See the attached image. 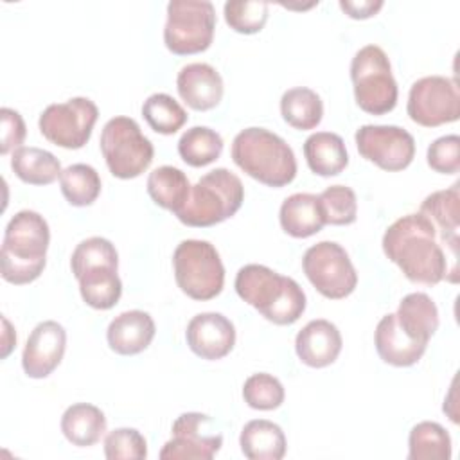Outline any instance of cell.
Instances as JSON below:
<instances>
[{
    "instance_id": "cell-1",
    "label": "cell",
    "mask_w": 460,
    "mask_h": 460,
    "mask_svg": "<svg viewBox=\"0 0 460 460\" xmlns=\"http://www.w3.org/2000/svg\"><path fill=\"white\" fill-rule=\"evenodd\" d=\"M383 252L413 284L435 286L447 277V257L433 225L420 212L395 219L383 235Z\"/></svg>"
},
{
    "instance_id": "cell-2",
    "label": "cell",
    "mask_w": 460,
    "mask_h": 460,
    "mask_svg": "<svg viewBox=\"0 0 460 460\" xmlns=\"http://www.w3.org/2000/svg\"><path fill=\"white\" fill-rule=\"evenodd\" d=\"M49 243L50 230L41 214L34 210L16 212L4 232L2 279L16 286L36 280L45 270Z\"/></svg>"
},
{
    "instance_id": "cell-3",
    "label": "cell",
    "mask_w": 460,
    "mask_h": 460,
    "mask_svg": "<svg viewBox=\"0 0 460 460\" xmlns=\"http://www.w3.org/2000/svg\"><path fill=\"white\" fill-rule=\"evenodd\" d=\"M234 288L241 300L277 325H291L305 311V293L298 282L262 264L243 266Z\"/></svg>"
},
{
    "instance_id": "cell-4",
    "label": "cell",
    "mask_w": 460,
    "mask_h": 460,
    "mask_svg": "<svg viewBox=\"0 0 460 460\" xmlns=\"http://www.w3.org/2000/svg\"><path fill=\"white\" fill-rule=\"evenodd\" d=\"M232 160L253 180L280 189L296 176V158L291 146L266 128H246L232 142Z\"/></svg>"
},
{
    "instance_id": "cell-5",
    "label": "cell",
    "mask_w": 460,
    "mask_h": 460,
    "mask_svg": "<svg viewBox=\"0 0 460 460\" xmlns=\"http://www.w3.org/2000/svg\"><path fill=\"white\" fill-rule=\"evenodd\" d=\"M70 268L86 305L106 311L119 302L122 282L117 273L119 253L111 241L97 235L81 241L72 252Z\"/></svg>"
},
{
    "instance_id": "cell-6",
    "label": "cell",
    "mask_w": 460,
    "mask_h": 460,
    "mask_svg": "<svg viewBox=\"0 0 460 460\" xmlns=\"http://www.w3.org/2000/svg\"><path fill=\"white\" fill-rule=\"evenodd\" d=\"M243 201L244 187L239 176L225 167H217L190 185L185 205L174 216L187 226H214L232 217Z\"/></svg>"
},
{
    "instance_id": "cell-7",
    "label": "cell",
    "mask_w": 460,
    "mask_h": 460,
    "mask_svg": "<svg viewBox=\"0 0 460 460\" xmlns=\"http://www.w3.org/2000/svg\"><path fill=\"white\" fill-rule=\"evenodd\" d=\"M356 104L370 115H385L397 104V83L386 52L377 45L361 47L350 61Z\"/></svg>"
},
{
    "instance_id": "cell-8",
    "label": "cell",
    "mask_w": 460,
    "mask_h": 460,
    "mask_svg": "<svg viewBox=\"0 0 460 460\" xmlns=\"http://www.w3.org/2000/svg\"><path fill=\"white\" fill-rule=\"evenodd\" d=\"M172 268L178 288L192 300H212L223 291L225 266L208 241H181L172 253Z\"/></svg>"
},
{
    "instance_id": "cell-9",
    "label": "cell",
    "mask_w": 460,
    "mask_h": 460,
    "mask_svg": "<svg viewBox=\"0 0 460 460\" xmlns=\"http://www.w3.org/2000/svg\"><path fill=\"white\" fill-rule=\"evenodd\" d=\"M101 153L110 172L120 180L140 176L153 162L155 147L131 117H113L101 131Z\"/></svg>"
},
{
    "instance_id": "cell-10",
    "label": "cell",
    "mask_w": 460,
    "mask_h": 460,
    "mask_svg": "<svg viewBox=\"0 0 460 460\" xmlns=\"http://www.w3.org/2000/svg\"><path fill=\"white\" fill-rule=\"evenodd\" d=\"M216 9L208 0H171L164 27L165 47L178 56L198 54L210 47Z\"/></svg>"
},
{
    "instance_id": "cell-11",
    "label": "cell",
    "mask_w": 460,
    "mask_h": 460,
    "mask_svg": "<svg viewBox=\"0 0 460 460\" xmlns=\"http://www.w3.org/2000/svg\"><path fill=\"white\" fill-rule=\"evenodd\" d=\"M302 270L314 289L331 300L349 296L358 286V273L349 253L334 241L309 246L302 257Z\"/></svg>"
},
{
    "instance_id": "cell-12",
    "label": "cell",
    "mask_w": 460,
    "mask_h": 460,
    "mask_svg": "<svg viewBox=\"0 0 460 460\" xmlns=\"http://www.w3.org/2000/svg\"><path fill=\"white\" fill-rule=\"evenodd\" d=\"M99 110L88 97H72L66 102L49 104L38 120L41 135L54 146L81 149L92 137Z\"/></svg>"
},
{
    "instance_id": "cell-13",
    "label": "cell",
    "mask_w": 460,
    "mask_h": 460,
    "mask_svg": "<svg viewBox=\"0 0 460 460\" xmlns=\"http://www.w3.org/2000/svg\"><path fill=\"white\" fill-rule=\"evenodd\" d=\"M406 111L424 128H437L460 119V93L456 81L444 75L417 79L408 93Z\"/></svg>"
},
{
    "instance_id": "cell-14",
    "label": "cell",
    "mask_w": 460,
    "mask_h": 460,
    "mask_svg": "<svg viewBox=\"0 0 460 460\" xmlns=\"http://www.w3.org/2000/svg\"><path fill=\"white\" fill-rule=\"evenodd\" d=\"M359 155L379 169L395 172L406 169L415 156V140L404 128L365 124L354 135Z\"/></svg>"
},
{
    "instance_id": "cell-15",
    "label": "cell",
    "mask_w": 460,
    "mask_h": 460,
    "mask_svg": "<svg viewBox=\"0 0 460 460\" xmlns=\"http://www.w3.org/2000/svg\"><path fill=\"white\" fill-rule=\"evenodd\" d=\"M210 417L199 411L181 413L171 428V438L164 444L160 458L210 460L223 446L221 433H208Z\"/></svg>"
},
{
    "instance_id": "cell-16",
    "label": "cell",
    "mask_w": 460,
    "mask_h": 460,
    "mask_svg": "<svg viewBox=\"0 0 460 460\" xmlns=\"http://www.w3.org/2000/svg\"><path fill=\"white\" fill-rule=\"evenodd\" d=\"M66 349V331L54 320L40 322L29 334L23 352V372L32 379L50 376L61 363Z\"/></svg>"
},
{
    "instance_id": "cell-17",
    "label": "cell",
    "mask_w": 460,
    "mask_h": 460,
    "mask_svg": "<svg viewBox=\"0 0 460 460\" xmlns=\"http://www.w3.org/2000/svg\"><path fill=\"white\" fill-rule=\"evenodd\" d=\"M189 349L201 359L216 361L230 354L235 345V327L221 313H199L190 318L185 331Z\"/></svg>"
},
{
    "instance_id": "cell-18",
    "label": "cell",
    "mask_w": 460,
    "mask_h": 460,
    "mask_svg": "<svg viewBox=\"0 0 460 460\" xmlns=\"http://www.w3.org/2000/svg\"><path fill=\"white\" fill-rule=\"evenodd\" d=\"M341 334L338 327L323 318L305 323L296 338L295 350L298 359L311 368H323L332 365L341 352Z\"/></svg>"
},
{
    "instance_id": "cell-19",
    "label": "cell",
    "mask_w": 460,
    "mask_h": 460,
    "mask_svg": "<svg viewBox=\"0 0 460 460\" xmlns=\"http://www.w3.org/2000/svg\"><path fill=\"white\" fill-rule=\"evenodd\" d=\"M176 88L181 101L196 111L216 108L225 90L219 72L208 63H189L181 66L176 77Z\"/></svg>"
},
{
    "instance_id": "cell-20",
    "label": "cell",
    "mask_w": 460,
    "mask_h": 460,
    "mask_svg": "<svg viewBox=\"0 0 460 460\" xmlns=\"http://www.w3.org/2000/svg\"><path fill=\"white\" fill-rule=\"evenodd\" d=\"M460 183H453L449 189L435 190L420 203V214L433 225L437 237L456 259L458 252V225H460Z\"/></svg>"
},
{
    "instance_id": "cell-21",
    "label": "cell",
    "mask_w": 460,
    "mask_h": 460,
    "mask_svg": "<svg viewBox=\"0 0 460 460\" xmlns=\"http://www.w3.org/2000/svg\"><path fill=\"white\" fill-rule=\"evenodd\" d=\"M156 332L155 320L140 309L124 311L115 316L106 331L108 345L120 356H135L146 350Z\"/></svg>"
},
{
    "instance_id": "cell-22",
    "label": "cell",
    "mask_w": 460,
    "mask_h": 460,
    "mask_svg": "<svg viewBox=\"0 0 460 460\" xmlns=\"http://www.w3.org/2000/svg\"><path fill=\"white\" fill-rule=\"evenodd\" d=\"M374 343L379 358L392 367H411L426 352L424 343L411 340L397 323L395 313L385 314L374 334Z\"/></svg>"
},
{
    "instance_id": "cell-23",
    "label": "cell",
    "mask_w": 460,
    "mask_h": 460,
    "mask_svg": "<svg viewBox=\"0 0 460 460\" xmlns=\"http://www.w3.org/2000/svg\"><path fill=\"white\" fill-rule=\"evenodd\" d=\"M282 230L296 239H305L318 234L325 226L323 210L316 194L296 192L288 196L279 210Z\"/></svg>"
},
{
    "instance_id": "cell-24",
    "label": "cell",
    "mask_w": 460,
    "mask_h": 460,
    "mask_svg": "<svg viewBox=\"0 0 460 460\" xmlns=\"http://www.w3.org/2000/svg\"><path fill=\"white\" fill-rule=\"evenodd\" d=\"M395 320L411 340L428 345L438 329V309L429 295L417 291L399 302Z\"/></svg>"
},
{
    "instance_id": "cell-25",
    "label": "cell",
    "mask_w": 460,
    "mask_h": 460,
    "mask_svg": "<svg viewBox=\"0 0 460 460\" xmlns=\"http://www.w3.org/2000/svg\"><path fill=\"white\" fill-rule=\"evenodd\" d=\"M239 446L248 460H280L288 447L282 428L266 419L246 422L239 435Z\"/></svg>"
},
{
    "instance_id": "cell-26",
    "label": "cell",
    "mask_w": 460,
    "mask_h": 460,
    "mask_svg": "<svg viewBox=\"0 0 460 460\" xmlns=\"http://www.w3.org/2000/svg\"><path fill=\"white\" fill-rule=\"evenodd\" d=\"M304 156L309 169L318 176H336L349 165L345 142L331 131H316L304 142Z\"/></svg>"
},
{
    "instance_id": "cell-27",
    "label": "cell",
    "mask_w": 460,
    "mask_h": 460,
    "mask_svg": "<svg viewBox=\"0 0 460 460\" xmlns=\"http://www.w3.org/2000/svg\"><path fill=\"white\" fill-rule=\"evenodd\" d=\"M61 431L70 444L88 447L97 444L104 435L106 417L101 408L90 402H75L65 410L61 417Z\"/></svg>"
},
{
    "instance_id": "cell-28",
    "label": "cell",
    "mask_w": 460,
    "mask_h": 460,
    "mask_svg": "<svg viewBox=\"0 0 460 460\" xmlns=\"http://www.w3.org/2000/svg\"><path fill=\"white\" fill-rule=\"evenodd\" d=\"M11 169L29 185H49L61 176V162L47 149L18 147L11 156Z\"/></svg>"
},
{
    "instance_id": "cell-29",
    "label": "cell",
    "mask_w": 460,
    "mask_h": 460,
    "mask_svg": "<svg viewBox=\"0 0 460 460\" xmlns=\"http://www.w3.org/2000/svg\"><path fill=\"white\" fill-rule=\"evenodd\" d=\"M147 194L162 208L178 212L190 192V183L185 172L172 165H160L147 176Z\"/></svg>"
},
{
    "instance_id": "cell-30",
    "label": "cell",
    "mask_w": 460,
    "mask_h": 460,
    "mask_svg": "<svg viewBox=\"0 0 460 460\" xmlns=\"http://www.w3.org/2000/svg\"><path fill=\"white\" fill-rule=\"evenodd\" d=\"M280 115L295 129H314L323 117V102L320 95L307 88H289L280 97Z\"/></svg>"
},
{
    "instance_id": "cell-31",
    "label": "cell",
    "mask_w": 460,
    "mask_h": 460,
    "mask_svg": "<svg viewBox=\"0 0 460 460\" xmlns=\"http://www.w3.org/2000/svg\"><path fill=\"white\" fill-rule=\"evenodd\" d=\"M451 437L438 424L422 420L408 435V460H449Z\"/></svg>"
},
{
    "instance_id": "cell-32",
    "label": "cell",
    "mask_w": 460,
    "mask_h": 460,
    "mask_svg": "<svg viewBox=\"0 0 460 460\" xmlns=\"http://www.w3.org/2000/svg\"><path fill=\"white\" fill-rule=\"evenodd\" d=\"M223 151L221 135L207 126L187 129L178 140V155L190 167H205L216 162Z\"/></svg>"
},
{
    "instance_id": "cell-33",
    "label": "cell",
    "mask_w": 460,
    "mask_h": 460,
    "mask_svg": "<svg viewBox=\"0 0 460 460\" xmlns=\"http://www.w3.org/2000/svg\"><path fill=\"white\" fill-rule=\"evenodd\" d=\"M59 185L65 199L72 207H88L101 194V176L88 164H72L61 171Z\"/></svg>"
},
{
    "instance_id": "cell-34",
    "label": "cell",
    "mask_w": 460,
    "mask_h": 460,
    "mask_svg": "<svg viewBox=\"0 0 460 460\" xmlns=\"http://www.w3.org/2000/svg\"><path fill=\"white\" fill-rule=\"evenodd\" d=\"M142 117L149 128L160 135H172L189 119L183 106L167 93H153L142 104Z\"/></svg>"
},
{
    "instance_id": "cell-35",
    "label": "cell",
    "mask_w": 460,
    "mask_h": 460,
    "mask_svg": "<svg viewBox=\"0 0 460 460\" xmlns=\"http://www.w3.org/2000/svg\"><path fill=\"white\" fill-rule=\"evenodd\" d=\"M225 22L241 34L261 32L268 22L270 5L268 2L252 0H230L223 5Z\"/></svg>"
},
{
    "instance_id": "cell-36",
    "label": "cell",
    "mask_w": 460,
    "mask_h": 460,
    "mask_svg": "<svg viewBox=\"0 0 460 460\" xmlns=\"http://www.w3.org/2000/svg\"><path fill=\"white\" fill-rule=\"evenodd\" d=\"M325 225H352L358 217L356 192L347 185H331L318 194Z\"/></svg>"
},
{
    "instance_id": "cell-37",
    "label": "cell",
    "mask_w": 460,
    "mask_h": 460,
    "mask_svg": "<svg viewBox=\"0 0 460 460\" xmlns=\"http://www.w3.org/2000/svg\"><path fill=\"white\" fill-rule=\"evenodd\" d=\"M284 397L286 392L282 383L275 376L266 372L252 374L243 385V399L253 410H275L284 402Z\"/></svg>"
},
{
    "instance_id": "cell-38",
    "label": "cell",
    "mask_w": 460,
    "mask_h": 460,
    "mask_svg": "<svg viewBox=\"0 0 460 460\" xmlns=\"http://www.w3.org/2000/svg\"><path fill=\"white\" fill-rule=\"evenodd\" d=\"M104 455L108 460H144L147 442L135 428H117L104 437Z\"/></svg>"
},
{
    "instance_id": "cell-39",
    "label": "cell",
    "mask_w": 460,
    "mask_h": 460,
    "mask_svg": "<svg viewBox=\"0 0 460 460\" xmlns=\"http://www.w3.org/2000/svg\"><path fill=\"white\" fill-rule=\"evenodd\" d=\"M428 165L440 174H456L460 171V138L444 135L433 140L426 153Z\"/></svg>"
},
{
    "instance_id": "cell-40",
    "label": "cell",
    "mask_w": 460,
    "mask_h": 460,
    "mask_svg": "<svg viewBox=\"0 0 460 460\" xmlns=\"http://www.w3.org/2000/svg\"><path fill=\"white\" fill-rule=\"evenodd\" d=\"M0 119H2V146L0 153L7 155L11 149L22 147L27 129L22 115L13 110V108H2L0 110Z\"/></svg>"
},
{
    "instance_id": "cell-41",
    "label": "cell",
    "mask_w": 460,
    "mask_h": 460,
    "mask_svg": "<svg viewBox=\"0 0 460 460\" xmlns=\"http://www.w3.org/2000/svg\"><path fill=\"white\" fill-rule=\"evenodd\" d=\"M385 5L383 0H340L341 11L354 18V20H365L370 16H376L377 11Z\"/></svg>"
},
{
    "instance_id": "cell-42",
    "label": "cell",
    "mask_w": 460,
    "mask_h": 460,
    "mask_svg": "<svg viewBox=\"0 0 460 460\" xmlns=\"http://www.w3.org/2000/svg\"><path fill=\"white\" fill-rule=\"evenodd\" d=\"M2 322H4V349H2V358H7L9 356V352L13 350V347L16 345V334H14V331H13V327H11V323H9V320L4 316L2 318Z\"/></svg>"
}]
</instances>
